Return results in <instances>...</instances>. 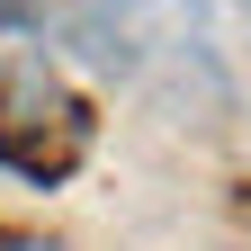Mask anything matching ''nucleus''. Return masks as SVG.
Here are the masks:
<instances>
[{
  "instance_id": "1",
  "label": "nucleus",
  "mask_w": 251,
  "mask_h": 251,
  "mask_svg": "<svg viewBox=\"0 0 251 251\" xmlns=\"http://www.w3.org/2000/svg\"><path fill=\"white\" fill-rule=\"evenodd\" d=\"M90 144H99V108L81 99L45 63H0V171L27 188H63Z\"/></svg>"
},
{
  "instance_id": "2",
  "label": "nucleus",
  "mask_w": 251,
  "mask_h": 251,
  "mask_svg": "<svg viewBox=\"0 0 251 251\" xmlns=\"http://www.w3.org/2000/svg\"><path fill=\"white\" fill-rule=\"evenodd\" d=\"M0 251H63V242H45V233H18V225H0Z\"/></svg>"
}]
</instances>
